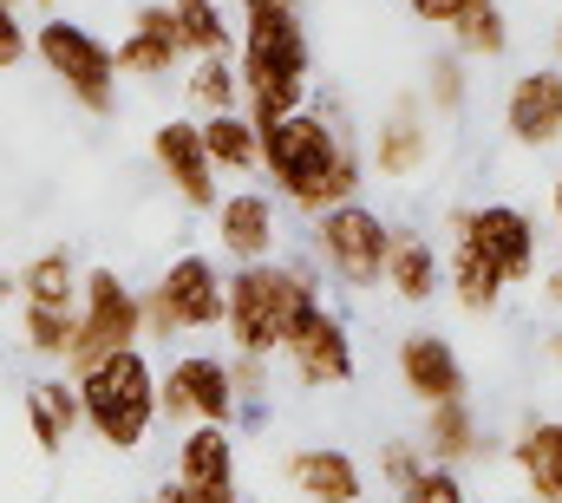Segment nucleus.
<instances>
[{
	"instance_id": "nucleus-1",
	"label": "nucleus",
	"mask_w": 562,
	"mask_h": 503,
	"mask_svg": "<svg viewBox=\"0 0 562 503\" xmlns=\"http://www.w3.org/2000/svg\"><path fill=\"white\" fill-rule=\"evenodd\" d=\"M256 150H262L256 170H269L276 190L294 210H307V216H327V210L353 203V190H360L353 144L327 125L321 112H288L276 125H262L256 131Z\"/></svg>"
},
{
	"instance_id": "nucleus-2",
	"label": "nucleus",
	"mask_w": 562,
	"mask_h": 503,
	"mask_svg": "<svg viewBox=\"0 0 562 503\" xmlns=\"http://www.w3.org/2000/svg\"><path fill=\"white\" fill-rule=\"evenodd\" d=\"M236 79H243V119L256 131L288 119V112H301V99H307V33H301V13H243Z\"/></svg>"
},
{
	"instance_id": "nucleus-3",
	"label": "nucleus",
	"mask_w": 562,
	"mask_h": 503,
	"mask_svg": "<svg viewBox=\"0 0 562 503\" xmlns=\"http://www.w3.org/2000/svg\"><path fill=\"white\" fill-rule=\"evenodd\" d=\"M321 294V281H314V268L307 261H249V268H236L229 281H223V321H229V340H236V354H249V360H269L281 354V340H288V321L301 314V301H314Z\"/></svg>"
},
{
	"instance_id": "nucleus-4",
	"label": "nucleus",
	"mask_w": 562,
	"mask_h": 503,
	"mask_svg": "<svg viewBox=\"0 0 562 503\" xmlns=\"http://www.w3.org/2000/svg\"><path fill=\"white\" fill-rule=\"evenodd\" d=\"M72 385H79V412L99 432V445L138 451L144 438H150V425H157V367L144 360V347L112 354L105 367H92V373L72 379Z\"/></svg>"
},
{
	"instance_id": "nucleus-5",
	"label": "nucleus",
	"mask_w": 562,
	"mask_h": 503,
	"mask_svg": "<svg viewBox=\"0 0 562 503\" xmlns=\"http://www.w3.org/2000/svg\"><path fill=\"white\" fill-rule=\"evenodd\" d=\"M144 347V314H138V288L119 268H86L79 275V334L66 354V373L86 379L92 367H105L112 354Z\"/></svg>"
},
{
	"instance_id": "nucleus-6",
	"label": "nucleus",
	"mask_w": 562,
	"mask_h": 503,
	"mask_svg": "<svg viewBox=\"0 0 562 503\" xmlns=\"http://www.w3.org/2000/svg\"><path fill=\"white\" fill-rule=\"evenodd\" d=\"M33 53L72 92V105H86L92 119H112L119 112V66H112V46L92 26H79V20H40Z\"/></svg>"
},
{
	"instance_id": "nucleus-7",
	"label": "nucleus",
	"mask_w": 562,
	"mask_h": 503,
	"mask_svg": "<svg viewBox=\"0 0 562 503\" xmlns=\"http://www.w3.org/2000/svg\"><path fill=\"white\" fill-rule=\"evenodd\" d=\"M445 236L471 243V249H477L491 268H497V275H504V288L537 275V223H530L517 203H477V210H451V216H445Z\"/></svg>"
},
{
	"instance_id": "nucleus-8",
	"label": "nucleus",
	"mask_w": 562,
	"mask_h": 503,
	"mask_svg": "<svg viewBox=\"0 0 562 503\" xmlns=\"http://www.w3.org/2000/svg\"><path fill=\"white\" fill-rule=\"evenodd\" d=\"M386 223L367 210V203H340L327 216H314V243H321V261L347 281V288H380L386 275Z\"/></svg>"
},
{
	"instance_id": "nucleus-9",
	"label": "nucleus",
	"mask_w": 562,
	"mask_h": 503,
	"mask_svg": "<svg viewBox=\"0 0 562 503\" xmlns=\"http://www.w3.org/2000/svg\"><path fill=\"white\" fill-rule=\"evenodd\" d=\"M281 354H288V367H294L301 385H347L353 379V334H347V321L321 294L301 301V314L288 321Z\"/></svg>"
},
{
	"instance_id": "nucleus-10",
	"label": "nucleus",
	"mask_w": 562,
	"mask_h": 503,
	"mask_svg": "<svg viewBox=\"0 0 562 503\" xmlns=\"http://www.w3.org/2000/svg\"><path fill=\"white\" fill-rule=\"evenodd\" d=\"M157 412L183 418V425H229L236 418V392H229V360L216 354H183L157 373Z\"/></svg>"
},
{
	"instance_id": "nucleus-11",
	"label": "nucleus",
	"mask_w": 562,
	"mask_h": 503,
	"mask_svg": "<svg viewBox=\"0 0 562 503\" xmlns=\"http://www.w3.org/2000/svg\"><path fill=\"white\" fill-rule=\"evenodd\" d=\"M150 157H157V170L170 177V190H177L190 210H216V203H223V177H216V164H210V150H203L196 119H164V125L150 131Z\"/></svg>"
},
{
	"instance_id": "nucleus-12",
	"label": "nucleus",
	"mask_w": 562,
	"mask_h": 503,
	"mask_svg": "<svg viewBox=\"0 0 562 503\" xmlns=\"http://www.w3.org/2000/svg\"><path fill=\"white\" fill-rule=\"evenodd\" d=\"M170 484H183L190 503H243L229 425H190V432L177 438V471H170Z\"/></svg>"
},
{
	"instance_id": "nucleus-13",
	"label": "nucleus",
	"mask_w": 562,
	"mask_h": 503,
	"mask_svg": "<svg viewBox=\"0 0 562 503\" xmlns=\"http://www.w3.org/2000/svg\"><path fill=\"white\" fill-rule=\"evenodd\" d=\"M177 327H223V268L216 255H177L164 281H150Z\"/></svg>"
},
{
	"instance_id": "nucleus-14",
	"label": "nucleus",
	"mask_w": 562,
	"mask_h": 503,
	"mask_svg": "<svg viewBox=\"0 0 562 503\" xmlns=\"http://www.w3.org/2000/svg\"><path fill=\"white\" fill-rule=\"evenodd\" d=\"M112 66H119V79H164V72H177V66H183L170 0H150V7L132 13V33L112 46Z\"/></svg>"
},
{
	"instance_id": "nucleus-15",
	"label": "nucleus",
	"mask_w": 562,
	"mask_h": 503,
	"mask_svg": "<svg viewBox=\"0 0 562 503\" xmlns=\"http://www.w3.org/2000/svg\"><path fill=\"white\" fill-rule=\"evenodd\" d=\"M504 131L524 144V150H543L562 137V66H537L510 86L504 99Z\"/></svg>"
},
{
	"instance_id": "nucleus-16",
	"label": "nucleus",
	"mask_w": 562,
	"mask_h": 503,
	"mask_svg": "<svg viewBox=\"0 0 562 503\" xmlns=\"http://www.w3.org/2000/svg\"><path fill=\"white\" fill-rule=\"evenodd\" d=\"M400 379L419 405H445V399H464V360L445 334H406L400 340Z\"/></svg>"
},
{
	"instance_id": "nucleus-17",
	"label": "nucleus",
	"mask_w": 562,
	"mask_h": 503,
	"mask_svg": "<svg viewBox=\"0 0 562 503\" xmlns=\"http://www.w3.org/2000/svg\"><path fill=\"white\" fill-rule=\"evenodd\" d=\"M210 216H216V243L229 249L236 268L269 261V249H276V203L262 190H229Z\"/></svg>"
},
{
	"instance_id": "nucleus-18",
	"label": "nucleus",
	"mask_w": 562,
	"mask_h": 503,
	"mask_svg": "<svg viewBox=\"0 0 562 503\" xmlns=\"http://www.w3.org/2000/svg\"><path fill=\"white\" fill-rule=\"evenodd\" d=\"M20 412H26V432H33V445H40L46 458L66 451V438L86 425V412H79V385H72V379H26Z\"/></svg>"
},
{
	"instance_id": "nucleus-19",
	"label": "nucleus",
	"mask_w": 562,
	"mask_h": 503,
	"mask_svg": "<svg viewBox=\"0 0 562 503\" xmlns=\"http://www.w3.org/2000/svg\"><path fill=\"white\" fill-rule=\"evenodd\" d=\"M288 484H294L307 503H360L367 498L360 465H353L347 451H334V445H307V451H294V458H288Z\"/></svg>"
},
{
	"instance_id": "nucleus-20",
	"label": "nucleus",
	"mask_w": 562,
	"mask_h": 503,
	"mask_svg": "<svg viewBox=\"0 0 562 503\" xmlns=\"http://www.w3.org/2000/svg\"><path fill=\"white\" fill-rule=\"evenodd\" d=\"M510 465H517L530 503H562V418L524 425L517 445H510Z\"/></svg>"
},
{
	"instance_id": "nucleus-21",
	"label": "nucleus",
	"mask_w": 562,
	"mask_h": 503,
	"mask_svg": "<svg viewBox=\"0 0 562 503\" xmlns=\"http://www.w3.org/2000/svg\"><path fill=\"white\" fill-rule=\"evenodd\" d=\"M400 301H431L438 294V281H445V268H438V249H431V236L419 230H393L386 236V275H380Z\"/></svg>"
},
{
	"instance_id": "nucleus-22",
	"label": "nucleus",
	"mask_w": 562,
	"mask_h": 503,
	"mask_svg": "<svg viewBox=\"0 0 562 503\" xmlns=\"http://www.w3.org/2000/svg\"><path fill=\"white\" fill-rule=\"evenodd\" d=\"M425 157H431V131H425L419 105H400L393 119H380V131H373V170L380 177L406 183V177H419Z\"/></svg>"
},
{
	"instance_id": "nucleus-23",
	"label": "nucleus",
	"mask_w": 562,
	"mask_h": 503,
	"mask_svg": "<svg viewBox=\"0 0 562 503\" xmlns=\"http://www.w3.org/2000/svg\"><path fill=\"white\" fill-rule=\"evenodd\" d=\"M79 255L66 249V243H53V249H40L26 268H20V301L26 308H79Z\"/></svg>"
},
{
	"instance_id": "nucleus-24",
	"label": "nucleus",
	"mask_w": 562,
	"mask_h": 503,
	"mask_svg": "<svg viewBox=\"0 0 562 503\" xmlns=\"http://www.w3.org/2000/svg\"><path fill=\"white\" fill-rule=\"evenodd\" d=\"M484 438H477V412L464 399H445V405H425V458L458 471L464 458H477Z\"/></svg>"
},
{
	"instance_id": "nucleus-25",
	"label": "nucleus",
	"mask_w": 562,
	"mask_h": 503,
	"mask_svg": "<svg viewBox=\"0 0 562 503\" xmlns=\"http://www.w3.org/2000/svg\"><path fill=\"white\" fill-rule=\"evenodd\" d=\"M445 281H451V294H458L464 314H497V301H504V275L471 243H458V236H451V255H445Z\"/></svg>"
},
{
	"instance_id": "nucleus-26",
	"label": "nucleus",
	"mask_w": 562,
	"mask_h": 503,
	"mask_svg": "<svg viewBox=\"0 0 562 503\" xmlns=\"http://www.w3.org/2000/svg\"><path fill=\"white\" fill-rule=\"evenodd\" d=\"M451 46L458 53H477V59H497L504 46H510V20H504V0H464L458 13H451Z\"/></svg>"
},
{
	"instance_id": "nucleus-27",
	"label": "nucleus",
	"mask_w": 562,
	"mask_h": 503,
	"mask_svg": "<svg viewBox=\"0 0 562 503\" xmlns=\"http://www.w3.org/2000/svg\"><path fill=\"white\" fill-rule=\"evenodd\" d=\"M170 20H177L183 59H223L229 53V20L216 0H170Z\"/></svg>"
},
{
	"instance_id": "nucleus-28",
	"label": "nucleus",
	"mask_w": 562,
	"mask_h": 503,
	"mask_svg": "<svg viewBox=\"0 0 562 503\" xmlns=\"http://www.w3.org/2000/svg\"><path fill=\"white\" fill-rule=\"evenodd\" d=\"M196 131H203V150H210L216 177H223V170H256V164H262V150H256V125H249L243 112L196 119Z\"/></svg>"
},
{
	"instance_id": "nucleus-29",
	"label": "nucleus",
	"mask_w": 562,
	"mask_h": 503,
	"mask_svg": "<svg viewBox=\"0 0 562 503\" xmlns=\"http://www.w3.org/2000/svg\"><path fill=\"white\" fill-rule=\"evenodd\" d=\"M183 92H190V105H196L203 119L243 112V79H236V59H229V53H223V59H196L190 79H183Z\"/></svg>"
},
{
	"instance_id": "nucleus-30",
	"label": "nucleus",
	"mask_w": 562,
	"mask_h": 503,
	"mask_svg": "<svg viewBox=\"0 0 562 503\" xmlns=\"http://www.w3.org/2000/svg\"><path fill=\"white\" fill-rule=\"evenodd\" d=\"M20 334H26V354L66 367L72 334H79V308H20Z\"/></svg>"
},
{
	"instance_id": "nucleus-31",
	"label": "nucleus",
	"mask_w": 562,
	"mask_h": 503,
	"mask_svg": "<svg viewBox=\"0 0 562 503\" xmlns=\"http://www.w3.org/2000/svg\"><path fill=\"white\" fill-rule=\"evenodd\" d=\"M400 503H471V498H464V478H458V471H445V465L425 458L419 478L400 491Z\"/></svg>"
},
{
	"instance_id": "nucleus-32",
	"label": "nucleus",
	"mask_w": 562,
	"mask_h": 503,
	"mask_svg": "<svg viewBox=\"0 0 562 503\" xmlns=\"http://www.w3.org/2000/svg\"><path fill=\"white\" fill-rule=\"evenodd\" d=\"M419 465H425L419 445H400V438H393V445H380V471H386V484H393V491H406V484L419 478Z\"/></svg>"
},
{
	"instance_id": "nucleus-33",
	"label": "nucleus",
	"mask_w": 562,
	"mask_h": 503,
	"mask_svg": "<svg viewBox=\"0 0 562 503\" xmlns=\"http://www.w3.org/2000/svg\"><path fill=\"white\" fill-rule=\"evenodd\" d=\"M229 392H236V405H243V399L256 405V399L269 392V360H249V354H236V360H229Z\"/></svg>"
},
{
	"instance_id": "nucleus-34",
	"label": "nucleus",
	"mask_w": 562,
	"mask_h": 503,
	"mask_svg": "<svg viewBox=\"0 0 562 503\" xmlns=\"http://www.w3.org/2000/svg\"><path fill=\"white\" fill-rule=\"evenodd\" d=\"M431 105H438V112H458V105H464V66H458V59H438V66H431Z\"/></svg>"
},
{
	"instance_id": "nucleus-35",
	"label": "nucleus",
	"mask_w": 562,
	"mask_h": 503,
	"mask_svg": "<svg viewBox=\"0 0 562 503\" xmlns=\"http://www.w3.org/2000/svg\"><path fill=\"white\" fill-rule=\"evenodd\" d=\"M26 53H33V33L20 26V13H13V7H0V72H13Z\"/></svg>"
},
{
	"instance_id": "nucleus-36",
	"label": "nucleus",
	"mask_w": 562,
	"mask_h": 503,
	"mask_svg": "<svg viewBox=\"0 0 562 503\" xmlns=\"http://www.w3.org/2000/svg\"><path fill=\"white\" fill-rule=\"evenodd\" d=\"M406 7H413L419 20H431V26H451V13H458L464 0H406Z\"/></svg>"
},
{
	"instance_id": "nucleus-37",
	"label": "nucleus",
	"mask_w": 562,
	"mask_h": 503,
	"mask_svg": "<svg viewBox=\"0 0 562 503\" xmlns=\"http://www.w3.org/2000/svg\"><path fill=\"white\" fill-rule=\"evenodd\" d=\"M243 13H294V0H243Z\"/></svg>"
},
{
	"instance_id": "nucleus-38",
	"label": "nucleus",
	"mask_w": 562,
	"mask_h": 503,
	"mask_svg": "<svg viewBox=\"0 0 562 503\" xmlns=\"http://www.w3.org/2000/svg\"><path fill=\"white\" fill-rule=\"evenodd\" d=\"M543 301H557V308H562V268H550V275H543Z\"/></svg>"
},
{
	"instance_id": "nucleus-39",
	"label": "nucleus",
	"mask_w": 562,
	"mask_h": 503,
	"mask_svg": "<svg viewBox=\"0 0 562 503\" xmlns=\"http://www.w3.org/2000/svg\"><path fill=\"white\" fill-rule=\"evenodd\" d=\"M150 503H190V491H183V484H164V491H157Z\"/></svg>"
},
{
	"instance_id": "nucleus-40",
	"label": "nucleus",
	"mask_w": 562,
	"mask_h": 503,
	"mask_svg": "<svg viewBox=\"0 0 562 503\" xmlns=\"http://www.w3.org/2000/svg\"><path fill=\"white\" fill-rule=\"evenodd\" d=\"M550 210H557V223H562V177H557V190H550Z\"/></svg>"
},
{
	"instance_id": "nucleus-41",
	"label": "nucleus",
	"mask_w": 562,
	"mask_h": 503,
	"mask_svg": "<svg viewBox=\"0 0 562 503\" xmlns=\"http://www.w3.org/2000/svg\"><path fill=\"white\" fill-rule=\"evenodd\" d=\"M26 7H40V13H53V7H59V0H26Z\"/></svg>"
},
{
	"instance_id": "nucleus-42",
	"label": "nucleus",
	"mask_w": 562,
	"mask_h": 503,
	"mask_svg": "<svg viewBox=\"0 0 562 503\" xmlns=\"http://www.w3.org/2000/svg\"><path fill=\"white\" fill-rule=\"evenodd\" d=\"M7 294H13V281H7V275H0V301H7Z\"/></svg>"
},
{
	"instance_id": "nucleus-43",
	"label": "nucleus",
	"mask_w": 562,
	"mask_h": 503,
	"mask_svg": "<svg viewBox=\"0 0 562 503\" xmlns=\"http://www.w3.org/2000/svg\"><path fill=\"white\" fill-rule=\"evenodd\" d=\"M0 7H13V13H20V7H26V0H0Z\"/></svg>"
},
{
	"instance_id": "nucleus-44",
	"label": "nucleus",
	"mask_w": 562,
	"mask_h": 503,
	"mask_svg": "<svg viewBox=\"0 0 562 503\" xmlns=\"http://www.w3.org/2000/svg\"><path fill=\"white\" fill-rule=\"evenodd\" d=\"M557 59H562V20H557Z\"/></svg>"
},
{
	"instance_id": "nucleus-45",
	"label": "nucleus",
	"mask_w": 562,
	"mask_h": 503,
	"mask_svg": "<svg viewBox=\"0 0 562 503\" xmlns=\"http://www.w3.org/2000/svg\"><path fill=\"white\" fill-rule=\"evenodd\" d=\"M557 360H562V334H557Z\"/></svg>"
},
{
	"instance_id": "nucleus-46",
	"label": "nucleus",
	"mask_w": 562,
	"mask_h": 503,
	"mask_svg": "<svg viewBox=\"0 0 562 503\" xmlns=\"http://www.w3.org/2000/svg\"><path fill=\"white\" fill-rule=\"evenodd\" d=\"M138 503H150V498H138Z\"/></svg>"
},
{
	"instance_id": "nucleus-47",
	"label": "nucleus",
	"mask_w": 562,
	"mask_h": 503,
	"mask_svg": "<svg viewBox=\"0 0 562 503\" xmlns=\"http://www.w3.org/2000/svg\"><path fill=\"white\" fill-rule=\"evenodd\" d=\"M524 503H530V498H524Z\"/></svg>"
}]
</instances>
